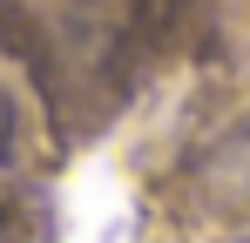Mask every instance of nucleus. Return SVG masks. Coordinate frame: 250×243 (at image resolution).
Masks as SVG:
<instances>
[{"label":"nucleus","mask_w":250,"mask_h":243,"mask_svg":"<svg viewBox=\"0 0 250 243\" xmlns=\"http://www.w3.org/2000/svg\"><path fill=\"white\" fill-rule=\"evenodd\" d=\"M149 0H14L7 40L41 81H102L128 68V40Z\"/></svg>","instance_id":"nucleus-1"},{"label":"nucleus","mask_w":250,"mask_h":243,"mask_svg":"<svg viewBox=\"0 0 250 243\" xmlns=\"http://www.w3.org/2000/svg\"><path fill=\"white\" fill-rule=\"evenodd\" d=\"M0 243H7V216H0Z\"/></svg>","instance_id":"nucleus-2"}]
</instances>
